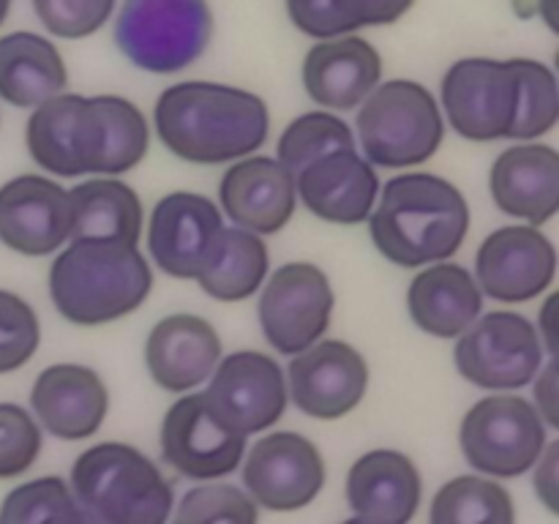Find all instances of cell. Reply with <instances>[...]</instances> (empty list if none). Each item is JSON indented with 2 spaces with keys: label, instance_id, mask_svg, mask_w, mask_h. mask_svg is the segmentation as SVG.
<instances>
[{
  "label": "cell",
  "instance_id": "2",
  "mask_svg": "<svg viewBox=\"0 0 559 524\" xmlns=\"http://www.w3.org/2000/svg\"><path fill=\"white\" fill-rule=\"evenodd\" d=\"M377 251L399 267L451 260L469 233V205L451 180L431 172L396 175L369 213Z\"/></svg>",
  "mask_w": 559,
  "mask_h": 524
},
{
  "label": "cell",
  "instance_id": "28",
  "mask_svg": "<svg viewBox=\"0 0 559 524\" xmlns=\"http://www.w3.org/2000/svg\"><path fill=\"white\" fill-rule=\"evenodd\" d=\"M69 196L71 238H109L140 243L145 213H142L140 196L129 183L112 175H98L74 186Z\"/></svg>",
  "mask_w": 559,
  "mask_h": 524
},
{
  "label": "cell",
  "instance_id": "13",
  "mask_svg": "<svg viewBox=\"0 0 559 524\" xmlns=\"http://www.w3.org/2000/svg\"><path fill=\"white\" fill-rule=\"evenodd\" d=\"M243 458V486L257 508L278 513L298 511L314 502L325 486L322 453L298 431L260 437Z\"/></svg>",
  "mask_w": 559,
  "mask_h": 524
},
{
  "label": "cell",
  "instance_id": "24",
  "mask_svg": "<svg viewBox=\"0 0 559 524\" xmlns=\"http://www.w3.org/2000/svg\"><path fill=\"white\" fill-rule=\"evenodd\" d=\"M380 80V52L360 36L320 38L304 58V87L322 109H358Z\"/></svg>",
  "mask_w": 559,
  "mask_h": 524
},
{
  "label": "cell",
  "instance_id": "37",
  "mask_svg": "<svg viewBox=\"0 0 559 524\" xmlns=\"http://www.w3.org/2000/svg\"><path fill=\"white\" fill-rule=\"evenodd\" d=\"M41 426L25 407L0 402V480L25 475L41 453Z\"/></svg>",
  "mask_w": 559,
  "mask_h": 524
},
{
  "label": "cell",
  "instance_id": "27",
  "mask_svg": "<svg viewBox=\"0 0 559 524\" xmlns=\"http://www.w3.org/2000/svg\"><path fill=\"white\" fill-rule=\"evenodd\" d=\"M69 87L63 55L49 38L31 31L0 36V98L33 109Z\"/></svg>",
  "mask_w": 559,
  "mask_h": 524
},
{
  "label": "cell",
  "instance_id": "18",
  "mask_svg": "<svg viewBox=\"0 0 559 524\" xmlns=\"http://www.w3.org/2000/svg\"><path fill=\"white\" fill-rule=\"evenodd\" d=\"M71 238V196L58 180L16 175L0 186V243L25 257L55 254Z\"/></svg>",
  "mask_w": 559,
  "mask_h": 524
},
{
  "label": "cell",
  "instance_id": "4",
  "mask_svg": "<svg viewBox=\"0 0 559 524\" xmlns=\"http://www.w3.org/2000/svg\"><path fill=\"white\" fill-rule=\"evenodd\" d=\"M71 491L91 522L164 524L173 519V484L134 445L102 442L71 467Z\"/></svg>",
  "mask_w": 559,
  "mask_h": 524
},
{
  "label": "cell",
  "instance_id": "35",
  "mask_svg": "<svg viewBox=\"0 0 559 524\" xmlns=\"http://www.w3.org/2000/svg\"><path fill=\"white\" fill-rule=\"evenodd\" d=\"M260 511L249 491L233 484H202L183 495L178 508H173V519L178 524H254Z\"/></svg>",
  "mask_w": 559,
  "mask_h": 524
},
{
  "label": "cell",
  "instance_id": "40",
  "mask_svg": "<svg viewBox=\"0 0 559 524\" xmlns=\"http://www.w3.org/2000/svg\"><path fill=\"white\" fill-rule=\"evenodd\" d=\"M413 3L415 0H342L355 31L358 27L393 25L413 9Z\"/></svg>",
  "mask_w": 559,
  "mask_h": 524
},
{
  "label": "cell",
  "instance_id": "23",
  "mask_svg": "<svg viewBox=\"0 0 559 524\" xmlns=\"http://www.w3.org/2000/svg\"><path fill=\"white\" fill-rule=\"evenodd\" d=\"M222 358L216 327L200 314H169L151 327L145 366L167 393H189L207 382Z\"/></svg>",
  "mask_w": 559,
  "mask_h": 524
},
{
  "label": "cell",
  "instance_id": "22",
  "mask_svg": "<svg viewBox=\"0 0 559 524\" xmlns=\"http://www.w3.org/2000/svg\"><path fill=\"white\" fill-rule=\"evenodd\" d=\"M420 473L402 451H369L347 473V505L355 522L407 524L418 513Z\"/></svg>",
  "mask_w": 559,
  "mask_h": 524
},
{
  "label": "cell",
  "instance_id": "26",
  "mask_svg": "<svg viewBox=\"0 0 559 524\" xmlns=\"http://www.w3.org/2000/svg\"><path fill=\"white\" fill-rule=\"evenodd\" d=\"M407 311L415 325L437 338H456L484 311V293L467 267L431 262L407 289Z\"/></svg>",
  "mask_w": 559,
  "mask_h": 524
},
{
  "label": "cell",
  "instance_id": "43",
  "mask_svg": "<svg viewBox=\"0 0 559 524\" xmlns=\"http://www.w3.org/2000/svg\"><path fill=\"white\" fill-rule=\"evenodd\" d=\"M557 303H559V295H549V300L544 303V309H540V317H538V336H540V344H544L546 353L555 358L557 353V342H555V311H557Z\"/></svg>",
  "mask_w": 559,
  "mask_h": 524
},
{
  "label": "cell",
  "instance_id": "10",
  "mask_svg": "<svg viewBox=\"0 0 559 524\" xmlns=\"http://www.w3.org/2000/svg\"><path fill=\"white\" fill-rule=\"evenodd\" d=\"M333 287L314 262L276 267L260 295V327L282 355H298L325 336L333 317Z\"/></svg>",
  "mask_w": 559,
  "mask_h": 524
},
{
  "label": "cell",
  "instance_id": "45",
  "mask_svg": "<svg viewBox=\"0 0 559 524\" xmlns=\"http://www.w3.org/2000/svg\"><path fill=\"white\" fill-rule=\"evenodd\" d=\"M9 9H11V0H0V25H3L5 16H9Z\"/></svg>",
  "mask_w": 559,
  "mask_h": 524
},
{
  "label": "cell",
  "instance_id": "9",
  "mask_svg": "<svg viewBox=\"0 0 559 524\" xmlns=\"http://www.w3.org/2000/svg\"><path fill=\"white\" fill-rule=\"evenodd\" d=\"M442 109L451 129L469 142H495L511 134L519 109L513 60H456L442 76Z\"/></svg>",
  "mask_w": 559,
  "mask_h": 524
},
{
  "label": "cell",
  "instance_id": "8",
  "mask_svg": "<svg viewBox=\"0 0 559 524\" xmlns=\"http://www.w3.org/2000/svg\"><path fill=\"white\" fill-rule=\"evenodd\" d=\"M453 360L459 374L484 391H522L544 366V344L527 317L491 311L459 333Z\"/></svg>",
  "mask_w": 559,
  "mask_h": 524
},
{
  "label": "cell",
  "instance_id": "34",
  "mask_svg": "<svg viewBox=\"0 0 559 524\" xmlns=\"http://www.w3.org/2000/svg\"><path fill=\"white\" fill-rule=\"evenodd\" d=\"M519 74V109L511 126V140H538L555 131L559 120L557 76L546 63L533 58H511Z\"/></svg>",
  "mask_w": 559,
  "mask_h": 524
},
{
  "label": "cell",
  "instance_id": "12",
  "mask_svg": "<svg viewBox=\"0 0 559 524\" xmlns=\"http://www.w3.org/2000/svg\"><path fill=\"white\" fill-rule=\"evenodd\" d=\"M151 129L123 96H80L71 118V153L80 175H126L147 156Z\"/></svg>",
  "mask_w": 559,
  "mask_h": 524
},
{
  "label": "cell",
  "instance_id": "7",
  "mask_svg": "<svg viewBox=\"0 0 559 524\" xmlns=\"http://www.w3.org/2000/svg\"><path fill=\"white\" fill-rule=\"evenodd\" d=\"M459 445L469 467L491 478L530 473L546 448V424L524 396L495 391L464 415Z\"/></svg>",
  "mask_w": 559,
  "mask_h": 524
},
{
  "label": "cell",
  "instance_id": "5",
  "mask_svg": "<svg viewBox=\"0 0 559 524\" xmlns=\"http://www.w3.org/2000/svg\"><path fill=\"white\" fill-rule=\"evenodd\" d=\"M358 107V142L377 167H415L440 151L445 123L437 98L420 82H380Z\"/></svg>",
  "mask_w": 559,
  "mask_h": 524
},
{
  "label": "cell",
  "instance_id": "17",
  "mask_svg": "<svg viewBox=\"0 0 559 524\" xmlns=\"http://www.w3.org/2000/svg\"><path fill=\"white\" fill-rule=\"evenodd\" d=\"M224 218L211 196L173 191L156 202L147 222L151 260L173 278H197L216 251Z\"/></svg>",
  "mask_w": 559,
  "mask_h": 524
},
{
  "label": "cell",
  "instance_id": "16",
  "mask_svg": "<svg viewBox=\"0 0 559 524\" xmlns=\"http://www.w3.org/2000/svg\"><path fill=\"white\" fill-rule=\"evenodd\" d=\"M557 249L538 227H502L475 254V282L497 303H527L555 284Z\"/></svg>",
  "mask_w": 559,
  "mask_h": 524
},
{
  "label": "cell",
  "instance_id": "25",
  "mask_svg": "<svg viewBox=\"0 0 559 524\" xmlns=\"http://www.w3.org/2000/svg\"><path fill=\"white\" fill-rule=\"evenodd\" d=\"M491 200L506 216L533 227L551 222L559 211V156L551 145L524 142L502 151L491 164Z\"/></svg>",
  "mask_w": 559,
  "mask_h": 524
},
{
  "label": "cell",
  "instance_id": "39",
  "mask_svg": "<svg viewBox=\"0 0 559 524\" xmlns=\"http://www.w3.org/2000/svg\"><path fill=\"white\" fill-rule=\"evenodd\" d=\"M287 14L300 33L317 41L355 31L342 0H287Z\"/></svg>",
  "mask_w": 559,
  "mask_h": 524
},
{
  "label": "cell",
  "instance_id": "3",
  "mask_svg": "<svg viewBox=\"0 0 559 524\" xmlns=\"http://www.w3.org/2000/svg\"><path fill=\"white\" fill-rule=\"evenodd\" d=\"M153 289L140 246L109 238H71L49 267V298L60 317L96 327L131 314Z\"/></svg>",
  "mask_w": 559,
  "mask_h": 524
},
{
  "label": "cell",
  "instance_id": "38",
  "mask_svg": "<svg viewBox=\"0 0 559 524\" xmlns=\"http://www.w3.org/2000/svg\"><path fill=\"white\" fill-rule=\"evenodd\" d=\"M38 22L58 38H87L112 16L115 0H33Z\"/></svg>",
  "mask_w": 559,
  "mask_h": 524
},
{
  "label": "cell",
  "instance_id": "42",
  "mask_svg": "<svg viewBox=\"0 0 559 524\" xmlns=\"http://www.w3.org/2000/svg\"><path fill=\"white\" fill-rule=\"evenodd\" d=\"M533 391H535L533 407L538 409V415L544 418L546 426L557 429V426H559V393H557V364H555V358H551L549 364L540 366L538 374L533 377Z\"/></svg>",
  "mask_w": 559,
  "mask_h": 524
},
{
  "label": "cell",
  "instance_id": "31",
  "mask_svg": "<svg viewBox=\"0 0 559 524\" xmlns=\"http://www.w3.org/2000/svg\"><path fill=\"white\" fill-rule=\"evenodd\" d=\"M80 93H58L38 107H33L27 118L25 142L33 162L49 175L58 178H80L74 153H71V118Z\"/></svg>",
  "mask_w": 559,
  "mask_h": 524
},
{
  "label": "cell",
  "instance_id": "11",
  "mask_svg": "<svg viewBox=\"0 0 559 524\" xmlns=\"http://www.w3.org/2000/svg\"><path fill=\"white\" fill-rule=\"evenodd\" d=\"M246 434L222 420L205 391L183 393L162 420V456L191 480H218L238 469Z\"/></svg>",
  "mask_w": 559,
  "mask_h": 524
},
{
  "label": "cell",
  "instance_id": "32",
  "mask_svg": "<svg viewBox=\"0 0 559 524\" xmlns=\"http://www.w3.org/2000/svg\"><path fill=\"white\" fill-rule=\"evenodd\" d=\"M347 147H355L353 129L338 115L317 109V112L298 115L282 131L276 145V158L289 172L298 175L300 169L314 164L317 158L328 156V153L347 151Z\"/></svg>",
  "mask_w": 559,
  "mask_h": 524
},
{
  "label": "cell",
  "instance_id": "1",
  "mask_svg": "<svg viewBox=\"0 0 559 524\" xmlns=\"http://www.w3.org/2000/svg\"><path fill=\"white\" fill-rule=\"evenodd\" d=\"M153 123L164 147L183 162L227 164L265 145L271 115L257 93L189 80L158 96Z\"/></svg>",
  "mask_w": 559,
  "mask_h": 524
},
{
  "label": "cell",
  "instance_id": "41",
  "mask_svg": "<svg viewBox=\"0 0 559 524\" xmlns=\"http://www.w3.org/2000/svg\"><path fill=\"white\" fill-rule=\"evenodd\" d=\"M559 442H546L544 453L533 464V486L538 500L549 508L551 513H559Z\"/></svg>",
  "mask_w": 559,
  "mask_h": 524
},
{
  "label": "cell",
  "instance_id": "29",
  "mask_svg": "<svg viewBox=\"0 0 559 524\" xmlns=\"http://www.w3.org/2000/svg\"><path fill=\"white\" fill-rule=\"evenodd\" d=\"M267 246L262 235L243 227H224L216 251L202 267L197 284L202 293L222 303H238L251 298L265 284L267 276Z\"/></svg>",
  "mask_w": 559,
  "mask_h": 524
},
{
  "label": "cell",
  "instance_id": "19",
  "mask_svg": "<svg viewBox=\"0 0 559 524\" xmlns=\"http://www.w3.org/2000/svg\"><path fill=\"white\" fill-rule=\"evenodd\" d=\"M31 407L33 418L58 440H87L107 418L109 393L91 366L55 364L33 382Z\"/></svg>",
  "mask_w": 559,
  "mask_h": 524
},
{
  "label": "cell",
  "instance_id": "36",
  "mask_svg": "<svg viewBox=\"0 0 559 524\" xmlns=\"http://www.w3.org/2000/svg\"><path fill=\"white\" fill-rule=\"evenodd\" d=\"M41 344L38 314L25 298L0 289V374L22 369Z\"/></svg>",
  "mask_w": 559,
  "mask_h": 524
},
{
  "label": "cell",
  "instance_id": "15",
  "mask_svg": "<svg viewBox=\"0 0 559 524\" xmlns=\"http://www.w3.org/2000/svg\"><path fill=\"white\" fill-rule=\"evenodd\" d=\"M207 380L211 388L205 396L211 407L246 437L276 426L287 409V377L282 366L257 349H240L218 358Z\"/></svg>",
  "mask_w": 559,
  "mask_h": 524
},
{
  "label": "cell",
  "instance_id": "33",
  "mask_svg": "<svg viewBox=\"0 0 559 524\" xmlns=\"http://www.w3.org/2000/svg\"><path fill=\"white\" fill-rule=\"evenodd\" d=\"M38 522H91V516L63 478L44 475L11 489L0 502V524Z\"/></svg>",
  "mask_w": 559,
  "mask_h": 524
},
{
  "label": "cell",
  "instance_id": "44",
  "mask_svg": "<svg viewBox=\"0 0 559 524\" xmlns=\"http://www.w3.org/2000/svg\"><path fill=\"white\" fill-rule=\"evenodd\" d=\"M535 9H538V14L544 16L546 25L551 27V31H557V16H555V0H535Z\"/></svg>",
  "mask_w": 559,
  "mask_h": 524
},
{
  "label": "cell",
  "instance_id": "14",
  "mask_svg": "<svg viewBox=\"0 0 559 524\" xmlns=\"http://www.w3.org/2000/svg\"><path fill=\"white\" fill-rule=\"evenodd\" d=\"M369 388L366 358L347 342L320 338L293 355L287 369V396L304 415L338 420L353 413Z\"/></svg>",
  "mask_w": 559,
  "mask_h": 524
},
{
  "label": "cell",
  "instance_id": "6",
  "mask_svg": "<svg viewBox=\"0 0 559 524\" xmlns=\"http://www.w3.org/2000/svg\"><path fill=\"white\" fill-rule=\"evenodd\" d=\"M213 36L207 0H123L115 44L131 66L175 74L194 63Z\"/></svg>",
  "mask_w": 559,
  "mask_h": 524
},
{
  "label": "cell",
  "instance_id": "20",
  "mask_svg": "<svg viewBox=\"0 0 559 524\" xmlns=\"http://www.w3.org/2000/svg\"><path fill=\"white\" fill-rule=\"evenodd\" d=\"M222 207L238 227L273 235L289 224L298 207L295 175L273 156H243L218 183Z\"/></svg>",
  "mask_w": 559,
  "mask_h": 524
},
{
  "label": "cell",
  "instance_id": "30",
  "mask_svg": "<svg viewBox=\"0 0 559 524\" xmlns=\"http://www.w3.org/2000/svg\"><path fill=\"white\" fill-rule=\"evenodd\" d=\"M431 524H513L516 508L502 484L480 475H459L435 495Z\"/></svg>",
  "mask_w": 559,
  "mask_h": 524
},
{
  "label": "cell",
  "instance_id": "21",
  "mask_svg": "<svg viewBox=\"0 0 559 524\" xmlns=\"http://www.w3.org/2000/svg\"><path fill=\"white\" fill-rule=\"evenodd\" d=\"M300 202L328 224H360L380 194L374 164L355 147L328 153L295 175Z\"/></svg>",
  "mask_w": 559,
  "mask_h": 524
}]
</instances>
